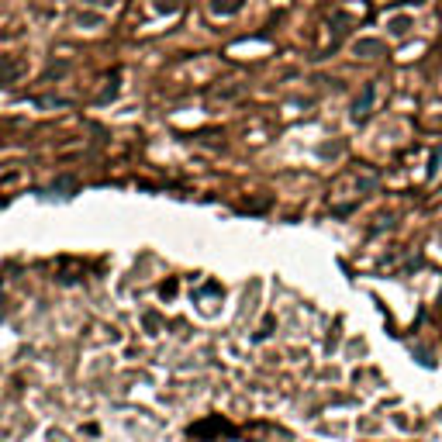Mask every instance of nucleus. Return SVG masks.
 I'll return each mask as SVG.
<instances>
[{
    "mask_svg": "<svg viewBox=\"0 0 442 442\" xmlns=\"http://www.w3.org/2000/svg\"><path fill=\"white\" fill-rule=\"evenodd\" d=\"M238 8H242V0H211V11L214 14H232Z\"/></svg>",
    "mask_w": 442,
    "mask_h": 442,
    "instance_id": "obj_4",
    "label": "nucleus"
},
{
    "mask_svg": "<svg viewBox=\"0 0 442 442\" xmlns=\"http://www.w3.org/2000/svg\"><path fill=\"white\" fill-rule=\"evenodd\" d=\"M83 4H101V8H111L114 0H83Z\"/></svg>",
    "mask_w": 442,
    "mask_h": 442,
    "instance_id": "obj_6",
    "label": "nucleus"
},
{
    "mask_svg": "<svg viewBox=\"0 0 442 442\" xmlns=\"http://www.w3.org/2000/svg\"><path fill=\"white\" fill-rule=\"evenodd\" d=\"M352 52H356L360 59H373L380 52V42H370V38L367 42H356V45H352Z\"/></svg>",
    "mask_w": 442,
    "mask_h": 442,
    "instance_id": "obj_3",
    "label": "nucleus"
},
{
    "mask_svg": "<svg viewBox=\"0 0 442 442\" xmlns=\"http://www.w3.org/2000/svg\"><path fill=\"white\" fill-rule=\"evenodd\" d=\"M391 32L394 35H408L411 32V18L404 14V18H391Z\"/></svg>",
    "mask_w": 442,
    "mask_h": 442,
    "instance_id": "obj_5",
    "label": "nucleus"
},
{
    "mask_svg": "<svg viewBox=\"0 0 442 442\" xmlns=\"http://www.w3.org/2000/svg\"><path fill=\"white\" fill-rule=\"evenodd\" d=\"M25 59L21 56H0V86H11L14 79L25 76Z\"/></svg>",
    "mask_w": 442,
    "mask_h": 442,
    "instance_id": "obj_1",
    "label": "nucleus"
},
{
    "mask_svg": "<svg viewBox=\"0 0 442 442\" xmlns=\"http://www.w3.org/2000/svg\"><path fill=\"white\" fill-rule=\"evenodd\" d=\"M373 101H377V86L370 83L367 90L360 94V101L352 104V121H367V114H370V104H373Z\"/></svg>",
    "mask_w": 442,
    "mask_h": 442,
    "instance_id": "obj_2",
    "label": "nucleus"
}]
</instances>
